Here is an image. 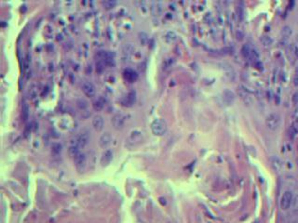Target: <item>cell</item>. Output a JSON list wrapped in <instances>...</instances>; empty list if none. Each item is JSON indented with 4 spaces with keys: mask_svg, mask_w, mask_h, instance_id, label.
Returning <instances> with one entry per match:
<instances>
[{
    "mask_svg": "<svg viewBox=\"0 0 298 223\" xmlns=\"http://www.w3.org/2000/svg\"><path fill=\"white\" fill-rule=\"evenodd\" d=\"M280 121H281V119H280V114H278L277 112H271L265 118V125H266L268 129L275 131L279 128V126L280 125Z\"/></svg>",
    "mask_w": 298,
    "mask_h": 223,
    "instance_id": "obj_1",
    "label": "cell"
},
{
    "mask_svg": "<svg viewBox=\"0 0 298 223\" xmlns=\"http://www.w3.org/2000/svg\"><path fill=\"white\" fill-rule=\"evenodd\" d=\"M142 140H143L142 131H140L138 129L132 130L126 140V145L130 148H132V147L136 146L137 144H139L142 141Z\"/></svg>",
    "mask_w": 298,
    "mask_h": 223,
    "instance_id": "obj_2",
    "label": "cell"
},
{
    "mask_svg": "<svg viewBox=\"0 0 298 223\" xmlns=\"http://www.w3.org/2000/svg\"><path fill=\"white\" fill-rule=\"evenodd\" d=\"M151 130L157 136H162L167 130L166 123L162 119H156L151 124Z\"/></svg>",
    "mask_w": 298,
    "mask_h": 223,
    "instance_id": "obj_3",
    "label": "cell"
},
{
    "mask_svg": "<svg viewBox=\"0 0 298 223\" xmlns=\"http://www.w3.org/2000/svg\"><path fill=\"white\" fill-rule=\"evenodd\" d=\"M74 165H75V167H76L77 171L83 172L86 169V166H87V156H86V154L82 153V152H78L74 156Z\"/></svg>",
    "mask_w": 298,
    "mask_h": 223,
    "instance_id": "obj_4",
    "label": "cell"
},
{
    "mask_svg": "<svg viewBox=\"0 0 298 223\" xmlns=\"http://www.w3.org/2000/svg\"><path fill=\"white\" fill-rule=\"evenodd\" d=\"M293 200H294V195L292 193V191H284V193L281 196L280 199V206L283 210H287L291 207V206L293 205Z\"/></svg>",
    "mask_w": 298,
    "mask_h": 223,
    "instance_id": "obj_5",
    "label": "cell"
},
{
    "mask_svg": "<svg viewBox=\"0 0 298 223\" xmlns=\"http://www.w3.org/2000/svg\"><path fill=\"white\" fill-rule=\"evenodd\" d=\"M238 93L239 95V97L241 98V100L246 103V104H251L253 102V98L251 95V92L244 87V86H239V89H238Z\"/></svg>",
    "mask_w": 298,
    "mask_h": 223,
    "instance_id": "obj_6",
    "label": "cell"
},
{
    "mask_svg": "<svg viewBox=\"0 0 298 223\" xmlns=\"http://www.w3.org/2000/svg\"><path fill=\"white\" fill-rule=\"evenodd\" d=\"M76 141L77 144L80 148H84L86 145H88L90 141V134L87 130L82 131L77 137H76Z\"/></svg>",
    "mask_w": 298,
    "mask_h": 223,
    "instance_id": "obj_7",
    "label": "cell"
},
{
    "mask_svg": "<svg viewBox=\"0 0 298 223\" xmlns=\"http://www.w3.org/2000/svg\"><path fill=\"white\" fill-rule=\"evenodd\" d=\"M83 92L88 97H92L95 94V87L89 81H84L81 85Z\"/></svg>",
    "mask_w": 298,
    "mask_h": 223,
    "instance_id": "obj_8",
    "label": "cell"
},
{
    "mask_svg": "<svg viewBox=\"0 0 298 223\" xmlns=\"http://www.w3.org/2000/svg\"><path fill=\"white\" fill-rule=\"evenodd\" d=\"M113 160V151L110 149H107L105 150L103 154H102V157H101V164L102 166H108L111 161Z\"/></svg>",
    "mask_w": 298,
    "mask_h": 223,
    "instance_id": "obj_9",
    "label": "cell"
},
{
    "mask_svg": "<svg viewBox=\"0 0 298 223\" xmlns=\"http://www.w3.org/2000/svg\"><path fill=\"white\" fill-rule=\"evenodd\" d=\"M104 125H105V121L102 115H95L92 119V126L95 130L97 131H101L104 128Z\"/></svg>",
    "mask_w": 298,
    "mask_h": 223,
    "instance_id": "obj_10",
    "label": "cell"
},
{
    "mask_svg": "<svg viewBox=\"0 0 298 223\" xmlns=\"http://www.w3.org/2000/svg\"><path fill=\"white\" fill-rule=\"evenodd\" d=\"M112 141V136L110 135L109 132H105L104 133L100 139H99V144L102 148H106L107 146H109L111 144Z\"/></svg>",
    "mask_w": 298,
    "mask_h": 223,
    "instance_id": "obj_11",
    "label": "cell"
},
{
    "mask_svg": "<svg viewBox=\"0 0 298 223\" xmlns=\"http://www.w3.org/2000/svg\"><path fill=\"white\" fill-rule=\"evenodd\" d=\"M270 163H271V166L273 168V170L275 172H280L282 169V162L281 160L278 157V156H272L270 159Z\"/></svg>",
    "mask_w": 298,
    "mask_h": 223,
    "instance_id": "obj_12",
    "label": "cell"
},
{
    "mask_svg": "<svg viewBox=\"0 0 298 223\" xmlns=\"http://www.w3.org/2000/svg\"><path fill=\"white\" fill-rule=\"evenodd\" d=\"M223 99L226 104H231L235 100V94L230 89H225L223 93Z\"/></svg>",
    "mask_w": 298,
    "mask_h": 223,
    "instance_id": "obj_13",
    "label": "cell"
},
{
    "mask_svg": "<svg viewBox=\"0 0 298 223\" xmlns=\"http://www.w3.org/2000/svg\"><path fill=\"white\" fill-rule=\"evenodd\" d=\"M105 99L101 96L93 102L92 105H93V108L95 111H101L105 107Z\"/></svg>",
    "mask_w": 298,
    "mask_h": 223,
    "instance_id": "obj_14",
    "label": "cell"
},
{
    "mask_svg": "<svg viewBox=\"0 0 298 223\" xmlns=\"http://www.w3.org/2000/svg\"><path fill=\"white\" fill-rule=\"evenodd\" d=\"M124 124V118L121 114H116L114 118H113V125L116 128H120L122 127Z\"/></svg>",
    "mask_w": 298,
    "mask_h": 223,
    "instance_id": "obj_15",
    "label": "cell"
},
{
    "mask_svg": "<svg viewBox=\"0 0 298 223\" xmlns=\"http://www.w3.org/2000/svg\"><path fill=\"white\" fill-rule=\"evenodd\" d=\"M62 151H63V146H62L61 143H53L52 144V146H51V153L53 155L57 156V155L61 154Z\"/></svg>",
    "mask_w": 298,
    "mask_h": 223,
    "instance_id": "obj_16",
    "label": "cell"
},
{
    "mask_svg": "<svg viewBox=\"0 0 298 223\" xmlns=\"http://www.w3.org/2000/svg\"><path fill=\"white\" fill-rule=\"evenodd\" d=\"M261 43L264 47H270L272 44H273V39L269 36H263L261 37Z\"/></svg>",
    "mask_w": 298,
    "mask_h": 223,
    "instance_id": "obj_17",
    "label": "cell"
},
{
    "mask_svg": "<svg viewBox=\"0 0 298 223\" xmlns=\"http://www.w3.org/2000/svg\"><path fill=\"white\" fill-rule=\"evenodd\" d=\"M251 52H252V48L250 47V46L248 44H245L242 48H241V54L244 58H250L251 57Z\"/></svg>",
    "mask_w": 298,
    "mask_h": 223,
    "instance_id": "obj_18",
    "label": "cell"
},
{
    "mask_svg": "<svg viewBox=\"0 0 298 223\" xmlns=\"http://www.w3.org/2000/svg\"><path fill=\"white\" fill-rule=\"evenodd\" d=\"M292 33H293L292 28L288 25H285L281 30V36L283 37V38H289L292 36Z\"/></svg>",
    "mask_w": 298,
    "mask_h": 223,
    "instance_id": "obj_19",
    "label": "cell"
},
{
    "mask_svg": "<svg viewBox=\"0 0 298 223\" xmlns=\"http://www.w3.org/2000/svg\"><path fill=\"white\" fill-rule=\"evenodd\" d=\"M298 133V126L296 124H294L290 128H289V131H288V134H289V137L291 139H294L295 138V136L297 135Z\"/></svg>",
    "mask_w": 298,
    "mask_h": 223,
    "instance_id": "obj_20",
    "label": "cell"
},
{
    "mask_svg": "<svg viewBox=\"0 0 298 223\" xmlns=\"http://www.w3.org/2000/svg\"><path fill=\"white\" fill-rule=\"evenodd\" d=\"M76 104H77V107L80 109V110H86L88 108V102L87 101H85L84 99H79L77 100L76 102Z\"/></svg>",
    "mask_w": 298,
    "mask_h": 223,
    "instance_id": "obj_21",
    "label": "cell"
},
{
    "mask_svg": "<svg viewBox=\"0 0 298 223\" xmlns=\"http://www.w3.org/2000/svg\"><path fill=\"white\" fill-rule=\"evenodd\" d=\"M126 100H127L129 105H132V103L135 102V93H134V92L129 93L128 96H127V98H126Z\"/></svg>",
    "mask_w": 298,
    "mask_h": 223,
    "instance_id": "obj_22",
    "label": "cell"
},
{
    "mask_svg": "<svg viewBox=\"0 0 298 223\" xmlns=\"http://www.w3.org/2000/svg\"><path fill=\"white\" fill-rule=\"evenodd\" d=\"M28 114H29V107L27 105V103H23V116L24 118V120H26L28 118Z\"/></svg>",
    "mask_w": 298,
    "mask_h": 223,
    "instance_id": "obj_23",
    "label": "cell"
},
{
    "mask_svg": "<svg viewBox=\"0 0 298 223\" xmlns=\"http://www.w3.org/2000/svg\"><path fill=\"white\" fill-rule=\"evenodd\" d=\"M251 58L254 59V60H258L259 58V53L256 49H252V52H251Z\"/></svg>",
    "mask_w": 298,
    "mask_h": 223,
    "instance_id": "obj_24",
    "label": "cell"
},
{
    "mask_svg": "<svg viewBox=\"0 0 298 223\" xmlns=\"http://www.w3.org/2000/svg\"><path fill=\"white\" fill-rule=\"evenodd\" d=\"M238 16H239V20H242V18H243V10H242V8L240 7H239V8H238Z\"/></svg>",
    "mask_w": 298,
    "mask_h": 223,
    "instance_id": "obj_25",
    "label": "cell"
},
{
    "mask_svg": "<svg viewBox=\"0 0 298 223\" xmlns=\"http://www.w3.org/2000/svg\"><path fill=\"white\" fill-rule=\"evenodd\" d=\"M292 51H293V53H294V55H295V57H298V47H297V46H294V47H292Z\"/></svg>",
    "mask_w": 298,
    "mask_h": 223,
    "instance_id": "obj_26",
    "label": "cell"
},
{
    "mask_svg": "<svg viewBox=\"0 0 298 223\" xmlns=\"http://www.w3.org/2000/svg\"><path fill=\"white\" fill-rule=\"evenodd\" d=\"M293 102L295 104H297L298 103V93H295L294 96H293Z\"/></svg>",
    "mask_w": 298,
    "mask_h": 223,
    "instance_id": "obj_27",
    "label": "cell"
}]
</instances>
